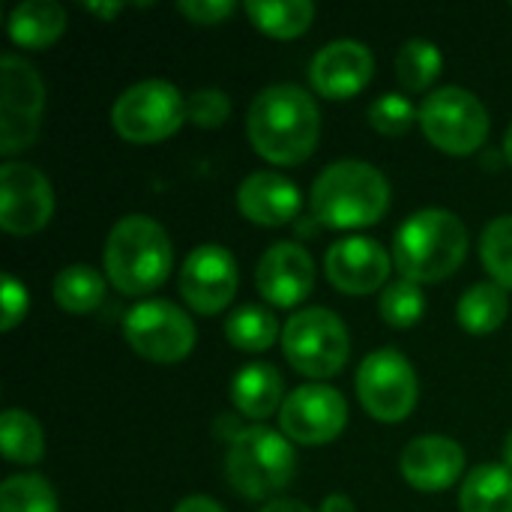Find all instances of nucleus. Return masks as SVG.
<instances>
[{
	"label": "nucleus",
	"mask_w": 512,
	"mask_h": 512,
	"mask_svg": "<svg viewBox=\"0 0 512 512\" xmlns=\"http://www.w3.org/2000/svg\"><path fill=\"white\" fill-rule=\"evenodd\" d=\"M183 123H186V99L174 84L162 78H147L126 87L111 105V126L129 144L165 141Z\"/></svg>",
	"instance_id": "obj_7"
},
{
	"label": "nucleus",
	"mask_w": 512,
	"mask_h": 512,
	"mask_svg": "<svg viewBox=\"0 0 512 512\" xmlns=\"http://www.w3.org/2000/svg\"><path fill=\"white\" fill-rule=\"evenodd\" d=\"M45 87L39 72L18 54L0 60V153L9 159L27 150L39 135Z\"/></svg>",
	"instance_id": "obj_9"
},
{
	"label": "nucleus",
	"mask_w": 512,
	"mask_h": 512,
	"mask_svg": "<svg viewBox=\"0 0 512 512\" xmlns=\"http://www.w3.org/2000/svg\"><path fill=\"white\" fill-rule=\"evenodd\" d=\"M54 216L51 180L27 162L0 165V228L12 237L42 231Z\"/></svg>",
	"instance_id": "obj_13"
},
{
	"label": "nucleus",
	"mask_w": 512,
	"mask_h": 512,
	"mask_svg": "<svg viewBox=\"0 0 512 512\" xmlns=\"http://www.w3.org/2000/svg\"><path fill=\"white\" fill-rule=\"evenodd\" d=\"M258 512H312L303 501H294V498H279V501H270L264 504Z\"/></svg>",
	"instance_id": "obj_37"
},
{
	"label": "nucleus",
	"mask_w": 512,
	"mask_h": 512,
	"mask_svg": "<svg viewBox=\"0 0 512 512\" xmlns=\"http://www.w3.org/2000/svg\"><path fill=\"white\" fill-rule=\"evenodd\" d=\"M348 426V402L336 387L303 384L288 393L279 411V432L306 447L336 441Z\"/></svg>",
	"instance_id": "obj_12"
},
{
	"label": "nucleus",
	"mask_w": 512,
	"mask_h": 512,
	"mask_svg": "<svg viewBox=\"0 0 512 512\" xmlns=\"http://www.w3.org/2000/svg\"><path fill=\"white\" fill-rule=\"evenodd\" d=\"M54 300L69 315H90L105 300V279L90 264H69L54 279Z\"/></svg>",
	"instance_id": "obj_25"
},
{
	"label": "nucleus",
	"mask_w": 512,
	"mask_h": 512,
	"mask_svg": "<svg viewBox=\"0 0 512 512\" xmlns=\"http://www.w3.org/2000/svg\"><path fill=\"white\" fill-rule=\"evenodd\" d=\"M462 512H512V471L507 465L474 468L459 492Z\"/></svg>",
	"instance_id": "obj_23"
},
{
	"label": "nucleus",
	"mask_w": 512,
	"mask_h": 512,
	"mask_svg": "<svg viewBox=\"0 0 512 512\" xmlns=\"http://www.w3.org/2000/svg\"><path fill=\"white\" fill-rule=\"evenodd\" d=\"M390 207L387 177L360 159L327 165L312 186V216L324 228H369L378 225Z\"/></svg>",
	"instance_id": "obj_3"
},
{
	"label": "nucleus",
	"mask_w": 512,
	"mask_h": 512,
	"mask_svg": "<svg viewBox=\"0 0 512 512\" xmlns=\"http://www.w3.org/2000/svg\"><path fill=\"white\" fill-rule=\"evenodd\" d=\"M504 465L512 471V432L504 438Z\"/></svg>",
	"instance_id": "obj_40"
},
{
	"label": "nucleus",
	"mask_w": 512,
	"mask_h": 512,
	"mask_svg": "<svg viewBox=\"0 0 512 512\" xmlns=\"http://www.w3.org/2000/svg\"><path fill=\"white\" fill-rule=\"evenodd\" d=\"M237 261L219 243H204L192 249L180 270V294L186 306L198 315L225 312L237 294Z\"/></svg>",
	"instance_id": "obj_14"
},
{
	"label": "nucleus",
	"mask_w": 512,
	"mask_h": 512,
	"mask_svg": "<svg viewBox=\"0 0 512 512\" xmlns=\"http://www.w3.org/2000/svg\"><path fill=\"white\" fill-rule=\"evenodd\" d=\"M258 294L279 309L300 306L315 288V261L300 243H273L255 270Z\"/></svg>",
	"instance_id": "obj_16"
},
{
	"label": "nucleus",
	"mask_w": 512,
	"mask_h": 512,
	"mask_svg": "<svg viewBox=\"0 0 512 512\" xmlns=\"http://www.w3.org/2000/svg\"><path fill=\"white\" fill-rule=\"evenodd\" d=\"M174 512H225L213 498H207V495H189V498H183Z\"/></svg>",
	"instance_id": "obj_36"
},
{
	"label": "nucleus",
	"mask_w": 512,
	"mask_h": 512,
	"mask_svg": "<svg viewBox=\"0 0 512 512\" xmlns=\"http://www.w3.org/2000/svg\"><path fill=\"white\" fill-rule=\"evenodd\" d=\"M417 372L396 348L366 354L357 369V399L369 417L381 423H402L417 408Z\"/></svg>",
	"instance_id": "obj_10"
},
{
	"label": "nucleus",
	"mask_w": 512,
	"mask_h": 512,
	"mask_svg": "<svg viewBox=\"0 0 512 512\" xmlns=\"http://www.w3.org/2000/svg\"><path fill=\"white\" fill-rule=\"evenodd\" d=\"M177 9H180V15H186L192 24L213 27V24H222L237 6H234L231 0H180Z\"/></svg>",
	"instance_id": "obj_35"
},
{
	"label": "nucleus",
	"mask_w": 512,
	"mask_h": 512,
	"mask_svg": "<svg viewBox=\"0 0 512 512\" xmlns=\"http://www.w3.org/2000/svg\"><path fill=\"white\" fill-rule=\"evenodd\" d=\"M231 117V99L219 87H204L195 90L186 99V120L198 129H219Z\"/></svg>",
	"instance_id": "obj_33"
},
{
	"label": "nucleus",
	"mask_w": 512,
	"mask_h": 512,
	"mask_svg": "<svg viewBox=\"0 0 512 512\" xmlns=\"http://www.w3.org/2000/svg\"><path fill=\"white\" fill-rule=\"evenodd\" d=\"M480 258L495 285L512 291V216H498L486 225L480 240Z\"/></svg>",
	"instance_id": "obj_31"
},
{
	"label": "nucleus",
	"mask_w": 512,
	"mask_h": 512,
	"mask_svg": "<svg viewBox=\"0 0 512 512\" xmlns=\"http://www.w3.org/2000/svg\"><path fill=\"white\" fill-rule=\"evenodd\" d=\"M393 270V258L372 237H342L327 249L324 273L330 285L342 294L360 297L375 294L387 285Z\"/></svg>",
	"instance_id": "obj_15"
},
{
	"label": "nucleus",
	"mask_w": 512,
	"mask_h": 512,
	"mask_svg": "<svg viewBox=\"0 0 512 512\" xmlns=\"http://www.w3.org/2000/svg\"><path fill=\"white\" fill-rule=\"evenodd\" d=\"M321 512H357V507L348 495H327L321 504Z\"/></svg>",
	"instance_id": "obj_38"
},
{
	"label": "nucleus",
	"mask_w": 512,
	"mask_h": 512,
	"mask_svg": "<svg viewBox=\"0 0 512 512\" xmlns=\"http://www.w3.org/2000/svg\"><path fill=\"white\" fill-rule=\"evenodd\" d=\"M414 123H420V111L402 93H384L369 105V126L384 138H402Z\"/></svg>",
	"instance_id": "obj_32"
},
{
	"label": "nucleus",
	"mask_w": 512,
	"mask_h": 512,
	"mask_svg": "<svg viewBox=\"0 0 512 512\" xmlns=\"http://www.w3.org/2000/svg\"><path fill=\"white\" fill-rule=\"evenodd\" d=\"M9 39L18 48L42 51L66 30V9L57 0H21L6 21Z\"/></svg>",
	"instance_id": "obj_20"
},
{
	"label": "nucleus",
	"mask_w": 512,
	"mask_h": 512,
	"mask_svg": "<svg viewBox=\"0 0 512 512\" xmlns=\"http://www.w3.org/2000/svg\"><path fill=\"white\" fill-rule=\"evenodd\" d=\"M249 21L273 39H297L315 21V3L309 0H249Z\"/></svg>",
	"instance_id": "obj_22"
},
{
	"label": "nucleus",
	"mask_w": 512,
	"mask_h": 512,
	"mask_svg": "<svg viewBox=\"0 0 512 512\" xmlns=\"http://www.w3.org/2000/svg\"><path fill=\"white\" fill-rule=\"evenodd\" d=\"M507 309H510V303H507V291L501 285L477 282L462 294V300L456 306V318L471 336H489L507 321Z\"/></svg>",
	"instance_id": "obj_24"
},
{
	"label": "nucleus",
	"mask_w": 512,
	"mask_h": 512,
	"mask_svg": "<svg viewBox=\"0 0 512 512\" xmlns=\"http://www.w3.org/2000/svg\"><path fill=\"white\" fill-rule=\"evenodd\" d=\"M225 336L237 351L261 354V351L273 348L276 339H282V330H279V321L270 309H264L258 303H246L228 315Z\"/></svg>",
	"instance_id": "obj_26"
},
{
	"label": "nucleus",
	"mask_w": 512,
	"mask_h": 512,
	"mask_svg": "<svg viewBox=\"0 0 512 512\" xmlns=\"http://www.w3.org/2000/svg\"><path fill=\"white\" fill-rule=\"evenodd\" d=\"M375 72V57L369 45L357 39H336L318 48L309 63V81L324 99H351L357 96Z\"/></svg>",
	"instance_id": "obj_17"
},
{
	"label": "nucleus",
	"mask_w": 512,
	"mask_h": 512,
	"mask_svg": "<svg viewBox=\"0 0 512 512\" xmlns=\"http://www.w3.org/2000/svg\"><path fill=\"white\" fill-rule=\"evenodd\" d=\"M174 264V249L168 231L141 213H129L108 231L105 240V273L108 282L126 294L141 297L156 291Z\"/></svg>",
	"instance_id": "obj_4"
},
{
	"label": "nucleus",
	"mask_w": 512,
	"mask_h": 512,
	"mask_svg": "<svg viewBox=\"0 0 512 512\" xmlns=\"http://www.w3.org/2000/svg\"><path fill=\"white\" fill-rule=\"evenodd\" d=\"M294 468L297 456L282 432H273L267 426H249L231 438L225 474L231 489L249 501H264L282 492L291 483Z\"/></svg>",
	"instance_id": "obj_5"
},
{
	"label": "nucleus",
	"mask_w": 512,
	"mask_h": 512,
	"mask_svg": "<svg viewBox=\"0 0 512 512\" xmlns=\"http://www.w3.org/2000/svg\"><path fill=\"white\" fill-rule=\"evenodd\" d=\"M123 336L150 363H180L195 348V324L171 300L135 303L123 318Z\"/></svg>",
	"instance_id": "obj_11"
},
{
	"label": "nucleus",
	"mask_w": 512,
	"mask_h": 512,
	"mask_svg": "<svg viewBox=\"0 0 512 512\" xmlns=\"http://www.w3.org/2000/svg\"><path fill=\"white\" fill-rule=\"evenodd\" d=\"M399 471L405 483L417 492H444L465 471V450L453 438L423 435L414 438L399 459Z\"/></svg>",
	"instance_id": "obj_18"
},
{
	"label": "nucleus",
	"mask_w": 512,
	"mask_h": 512,
	"mask_svg": "<svg viewBox=\"0 0 512 512\" xmlns=\"http://www.w3.org/2000/svg\"><path fill=\"white\" fill-rule=\"evenodd\" d=\"M0 512H60L57 495L39 474H15L0 486Z\"/></svg>",
	"instance_id": "obj_29"
},
{
	"label": "nucleus",
	"mask_w": 512,
	"mask_h": 512,
	"mask_svg": "<svg viewBox=\"0 0 512 512\" xmlns=\"http://www.w3.org/2000/svg\"><path fill=\"white\" fill-rule=\"evenodd\" d=\"M231 402L249 420H267L282 411V375L270 363H249L231 381Z\"/></svg>",
	"instance_id": "obj_21"
},
{
	"label": "nucleus",
	"mask_w": 512,
	"mask_h": 512,
	"mask_svg": "<svg viewBox=\"0 0 512 512\" xmlns=\"http://www.w3.org/2000/svg\"><path fill=\"white\" fill-rule=\"evenodd\" d=\"M84 9H87V12H93L96 18L111 21L114 15H120V12H123V3H120V0H117V3H84Z\"/></svg>",
	"instance_id": "obj_39"
},
{
	"label": "nucleus",
	"mask_w": 512,
	"mask_h": 512,
	"mask_svg": "<svg viewBox=\"0 0 512 512\" xmlns=\"http://www.w3.org/2000/svg\"><path fill=\"white\" fill-rule=\"evenodd\" d=\"M444 69V54L435 42L429 39H408L402 48H399V57H396V75H399V84L411 93H423L432 87V81L441 75Z\"/></svg>",
	"instance_id": "obj_28"
},
{
	"label": "nucleus",
	"mask_w": 512,
	"mask_h": 512,
	"mask_svg": "<svg viewBox=\"0 0 512 512\" xmlns=\"http://www.w3.org/2000/svg\"><path fill=\"white\" fill-rule=\"evenodd\" d=\"M282 351L300 375L315 381L333 378L345 369L351 354L348 327L324 306L300 309L282 327Z\"/></svg>",
	"instance_id": "obj_6"
},
{
	"label": "nucleus",
	"mask_w": 512,
	"mask_h": 512,
	"mask_svg": "<svg viewBox=\"0 0 512 512\" xmlns=\"http://www.w3.org/2000/svg\"><path fill=\"white\" fill-rule=\"evenodd\" d=\"M468 255L465 222L441 207L411 213L393 237V264L402 279L417 285L444 282L453 276Z\"/></svg>",
	"instance_id": "obj_2"
},
{
	"label": "nucleus",
	"mask_w": 512,
	"mask_h": 512,
	"mask_svg": "<svg viewBox=\"0 0 512 512\" xmlns=\"http://www.w3.org/2000/svg\"><path fill=\"white\" fill-rule=\"evenodd\" d=\"M504 156H507V162L512 165V123L510 129H507V135H504Z\"/></svg>",
	"instance_id": "obj_41"
},
{
	"label": "nucleus",
	"mask_w": 512,
	"mask_h": 512,
	"mask_svg": "<svg viewBox=\"0 0 512 512\" xmlns=\"http://www.w3.org/2000/svg\"><path fill=\"white\" fill-rule=\"evenodd\" d=\"M378 309H381V318L396 327V330H408L414 327L423 312H426V294L417 282L411 279H396L390 282L384 291H381V300H378Z\"/></svg>",
	"instance_id": "obj_30"
},
{
	"label": "nucleus",
	"mask_w": 512,
	"mask_h": 512,
	"mask_svg": "<svg viewBox=\"0 0 512 512\" xmlns=\"http://www.w3.org/2000/svg\"><path fill=\"white\" fill-rule=\"evenodd\" d=\"M0 297H3V312H0V327L3 333H12L24 315H27V306H30V297H27V288L21 279H15L12 273L3 276L0 282Z\"/></svg>",
	"instance_id": "obj_34"
},
{
	"label": "nucleus",
	"mask_w": 512,
	"mask_h": 512,
	"mask_svg": "<svg viewBox=\"0 0 512 512\" xmlns=\"http://www.w3.org/2000/svg\"><path fill=\"white\" fill-rule=\"evenodd\" d=\"M489 111L465 87H438L420 105L423 135L450 156H471L489 138Z\"/></svg>",
	"instance_id": "obj_8"
},
{
	"label": "nucleus",
	"mask_w": 512,
	"mask_h": 512,
	"mask_svg": "<svg viewBox=\"0 0 512 512\" xmlns=\"http://www.w3.org/2000/svg\"><path fill=\"white\" fill-rule=\"evenodd\" d=\"M240 213L261 228H282L297 219L303 207V195L294 180L276 171H255L237 189Z\"/></svg>",
	"instance_id": "obj_19"
},
{
	"label": "nucleus",
	"mask_w": 512,
	"mask_h": 512,
	"mask_svg": "<svg viewBox=\"0 0 512 512\" xmlns=\"http://www.w3.org/2000/svg\"><path fill=\"white\" fill-rule=\"evenodd\" d=\"M0 444L3 456L12 465H39L45 456L42 426L21 408H6L0 417Z\"/></svg>",
	"instance_id": "obj_27"
},
{
	"label": "nucleus",
	"mask_w": 512,
	"mask_h": 512,
	"mask_svg": "<svg viewBox=\"0 0 512 512\" xmlns=\"http://www.w3.org/2000/svg\"><path fill=\"white\" fill-rule=\"evenodd\" d=\"M246 132L261 159L273 165H300L318 147L321 114L303 87L270 84L252 99Z\"/></svg>",
	"instance_id": "obj_1"
}]
</instances>
